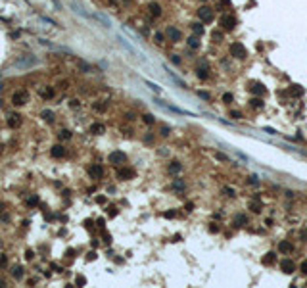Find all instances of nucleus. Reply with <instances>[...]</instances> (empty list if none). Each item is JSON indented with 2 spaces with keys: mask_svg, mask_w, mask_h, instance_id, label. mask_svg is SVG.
<instances>
[{
  "mask_svg": "<svg viewBox=\"0 0 307 288\" xmlns=\"http://www.w3.org/2000/svg\"><path fill=\"white\" fill-rule=\"evenodd\" d=\"M230 50H232V54L236 56V58H246V48H244L240 43H234Z\"/></svg>",
  "mask_w": 307,
  "mask_h": 288,
  "instance_id": "1",
  "label": "nucleus"
},
{
  "mask_svg": "<svg viewBox=\"0 0 307 288\" xmlns=\"http://www.w3.org/2000/svg\"><path fill=\"white\" fill-rule=\"evenodd\" d=\"M200 17H201V21H206V23H209V21H213V14H211V10L209 8H200Z\"/></svg>",
  "mask_w": 307,
  "mask_h": 288,
  "instance_id": "2",
  "label": "nucleus"
},
{
  "mask_svg": "<svg viewBox=\"0 0 307 288\" xmlns=\"http://www.w3.org/2000/svg\"><path fill=\"white\" fill-rule=\"evenodd\" d=\"M167 37H169L171 40H180V38H182V33H180L177 27H169V29H167Z\"/></svg>",
  "mask_w": 307,
  "mask_h": 288,
  "instance_id": "3",
  "label": "nucleus"
},
{
  "mask_svg": "<svg viewBox=\"0 0 307 288\" xmlns=\"http://www.w3.org/2000/svg\"><path fill=\"white\" fill-rule=\"evenodd\" d=\"M221 23L225 29H232L234 23H236V19H234V16H223L221 17Z\"/></svg>",
  "mask_w": 307,
  "mask_h": 288,
  "instance_id": "4",
  "label": "nucleus"
},
{
  "mask_svg": "<svg viewBox=\"0 0 307 288\" xmlns=\"http://www.w3.org/2000/svg\"><path fill=\"white\" fill-rule=\"evenodd\" d=\"M125 160H127V158H125V156H123L121 152H115V154H111V156H110V161H111V163H115V165L123 163Z\"/></svg>",
  "mask_w": 307,
  "mask_h": 288,
  "instance_id": "5",
  "label": "nucleus"
},
{
  "mask_svg": "<svg viewBox=\"0 0 307 288\" xmlns=\"http://www.w3.org/2000/svg\"><path fill=\"white\" fill-rule=\"evenodd\" d=\"M280 267L284 269L286 273H292L294 269H296V265H294V263H292L290 259H282V261H280Z\"/></svg>",
  "mask_w": 307,
  "mask_h": 288,
  "instance_id": "6",
  "label": "nucleus"
},
{
  "mask_svg": "<svg viewBox=\"0 0 307 288\" xmlns=\"http://www.w3.org/2000/svg\"><path fill=\"white\" fill-rule=\"evenodd\" d=\"M169 77H171V79H173V81H175V83H177V85L180 86V88H186V83H184V81H182V79H179V77H177L175 73H171V71H169Z\"/></svg>",
  "mask_w": 307,
  "mask_h": 288,
  "instance_id": "7",
  "label": "nucleus"
},
{
  "mask_svg": "<svg viewBox=\"0 0 307 288\" xmlns=\"http://www.w3.org/2000/svg\"><path fill=\"white\" fill-rule=\"evenodd\" d=\"M52 156H54V158H60V156H64V148H62V146H54Z\"/></svg>",
  "mask_w": 307,
  "mask_h": 288,
  "instance_id": "8",
  "label": "nucleus"
},
{
  "mask_svg": "<svg viewBox=\"0 0 307 288\" xmlns=\"http://www.w3.org/2000/svg\"><path fill=\"white\" fill-rule=\"evenodd\" d=\"M150 12H152L154 16H159V14H161V8H159L158 4H150Z\"/></svg>",
  "mask_w": 307,
  "mask_h": 288,
  "instance_id": "9",
  "label": "nucleus"
},
{
  "mask_svg": "<svg viewBox=\"0 0 307 288\" xmlns=\"http://www.w3.org/2000/svg\"><path fill=\"white\" fill-rule=\"evenodd\" d=\"M188 44H190L192 48H198V46H200V43H198L196 37H190V38H188Z\"/></svg>",
  "mask_w": 307,
  "mask_h": 288,
  "instance_id": "10",
  "label": "nucleus"
},
{
  "mask_svg": "<svg viewBox=\"0 0 307 288\" xmlns=\"http://www.w3.org/2000/svg\"><path fill=\"white\" fill-rule=\"evenodd\" d=\"M275 261V254H267V257H263V263H273Z\"/></svg>",
  "mask_w": 307,
  "mask_h": 288,
  "instance_id": "11",
  "label": "nucleus"
},
{
  "mask_svg": "<svg viewBox=\"0 0 307 288\" xmlns=\"http://www.w3.org/2000/svg\"><path fill=\"white\" fill-rule=\"evenodd\" d=\"M146 85H148V86H150V88H152L154 92H158V94H159V92H161V88H159L158 85H154V83H146Z\"/></svg>",
  "mask_w": 307,
  "mask_h": 288,
  "instance_id": "12",
  "label": "nucleus"
},
{
  "mask_svg": "<svg viewBox=\"0 0 307 288\" xmlns=\"http://www.w3.org/2000/svg\"><path fill=\"white\" fill-rule=\"evenodd\" d=\"M280 250H282V252H290V250H292V246L288 244V242H282V244H280Z\"/></svg>",
  "mask_w": 307,
  "mask_h": 288,
  "instance_id": "13",
  "label": "nucleus"
},
{
  "mask_svg": "<svg viewBox=\"0 0 307 288\" xmlns=\"http://www.w3.org/2000/svg\"><path fill=\"white\" fill-rule=\"evenodd\" d=\"M192 29H194V33H198V35H204V29H201L198 23H196V25H192Z\"/></svg>",
  "mask_w": 307,
  "mask_h": 288,
  "instance_id": "14",
  "label": "nucleus"
},
{
  "mask_svg": "<svg viewBox=\"0 0 307 288\" xmlns=\"http://www.w3.org/2000/svg\"><path fill=\"white\" fill-rule=\"evenodd\" d=\"M154 38H156V43H163V35H161V33H158Z\"/></svg>",
  "mask_w": 307,
  "mask_h": 288,
  "instance_id": "15",
  "label": "nucleus"
},
{
  "mask_svg": "<svg viewBox=\"0 0 307 288\" xmlns=\"http://www.w3.org/2000/svg\"><path fill=\"white\" fill-rule=\"evenodd\" d=\"M217 160H221V161H228V158L225 154H217Z\"/></svg>",
  "mask_w": 307,
  "mask_h": 288,
  "instance_id": "16",
  "label": "nucleus"
},
{
  "mask_svg": "<svg viewBox=\"0 0 307 288\" xmlns=\"http://www.w3.org/2000/svg\"><path fill=\"white\" fill-rule=\"evenodd\" d=\"M223 100H225V102H230V100H232V94H225V96H223Z\"/></svg>",
  "mask_w": 307,
  "mask_h": 288,
  "instance_id": "17",
  "label": "nucleus"
},
{
  "mask_svg": "<svg viewBox=\"0 0 307 288\" xmlns=\"http://www.w3.org/2000/svg\"><path fill=\"white\" fill-rule=\"evenodd\" d=\"M225 192H227L228 196H234V190H232V188H228V187H227V188H225Z\"/></svg>",
  "mask_w": 307,
  "mask_h": 288,
  "instance_id": "18",
  "label": "nucleus"
},
{
  "mask_svg": "<svg viewBox=\"0 0 307 288\" xmlns=\"http://www.w3.org/2000/svg\"><path fill=\"white\" fill-rule=\"evenodd\" d=\"M171 62H175V64H180V60L177 58V56H173V54H171Z\"/></svg>",
  "mask_w": 307,
  "mask_h": 288,
  "instance_id": "19",
  "label": "nucleus"
},
{
  "mask_svg": "<svg viewBox=\"0 0 307 288\" xmlns=\"http://www.w3.org/2000/svg\"><path fill=\"white\" fill-rule=\"evenodd\" d=\"M302 271L307 275V261H303V263H302Z\"/></svg>",
  "mask_w": 307,
  "mask_h": 288,
  "instance_id": "20",
  "label": "nucleus"
},
{
  "mask_svg": "<svg viewBox=\"0 0 307 288\" xmlns=\"http://www.w3.org/2000/svg\"><path fill=\"white\" fill-rule=\"evenodd\" d=\"M265 131H267V133H269V134H276V131H275V129H271V127H267V129H265Z\"/></svg>",
  "mask_w": 307,
  "mask_h": 288,
  "instance_id": "21",
  "label": "nucleus"
},
{
  "mask_svg": "<svg viewBox=\"0 0 307 288\" xmlns=\"http://www.w3.org/2000/svg\"><path fill=\"white\" fill-rule=\"evenodd\" d=\"M144 121H146V123H154V119H152V115H146V117H144Z\"/></svg>",
  "mask_w": 307,
  "mask_h": 288,
  "instance_id": "22",
  "label": "nucleus"
},
{
  "mask_svg": "<svg viewBox=\"0 0 307 288\" xmlns=\"http://www.w3.org/2000/svg\"><path fill=\"white\" fill-rule=\"evenodd\" d=\"M200 96H201V98H206V100H209V94H207V92H200Z\"/></svg>",
  "mask_w": 307,
  "mask_h": 288,
  "instance_id": "23",
  "label": "nucleus"
},
{
  "mask_svg": "<svg viewBox=\"0 0 307 288\" xmlns=\"http://www.w3.org/2000/svg\"><path fill=\"white\" fill-rule=\"evenodd\" d=\"M251 104H254L255 108H259V106H261V102H259V100H251Z\"/></svg>",
  "mask_w": 307,
  "mask_h": 288,
  "instance_id": "24",
  "label": "nucleus"
}]
</instances>
